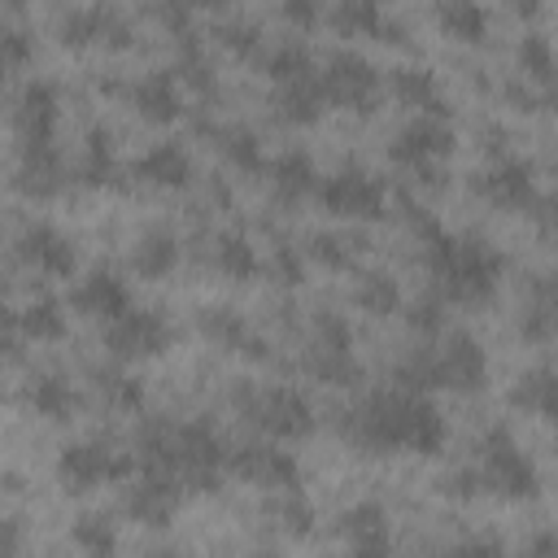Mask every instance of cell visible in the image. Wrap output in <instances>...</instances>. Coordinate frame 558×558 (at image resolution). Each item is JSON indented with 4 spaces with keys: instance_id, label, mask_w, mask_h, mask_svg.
Returning <instances> with one entry per match:
<instances>
[{
    "instance_id": "cell-1",
    "label": "cell",
    "mask_w": 558,
    "mask_h": 558,
    "mask_svg": "<svg viewBox=\"0 0 558 558\" xmlns=\"http://www.w3.org/2000/svg\"><path fill=\"white\" fill-rule=\"evenodd\" d=\"M340 436L362 453H440L445 445V418L427 401V392L410 388H384L362 397L353 410L340 414Z\"/></svg>"
},
{
    "instance_id": "cell-2",
    "label": "cell",
    "mask_w": 558,
    "mask_h": 558,
    "mask_svg": "<svg viewBox=\"0 0 558 558\" xmlns=\"http://www.w3.org/2000/svg\"><path fill=\"white\" fill-rule=\"evenodd\" d=\"M423 257H427V270L440 288L445 301H458V305H480L493 296L497 279H501V253L475 235H427L423 240Z\"/></svg>"
},
{
    "instance_id": "cell-3",
    "label": "cell",
    "mask_w": 558,
    "mask_h": 558,
    "mask_svg": "<svg viewBox=\"0 0 558 558\" xmlns=\"http://www.w3.org/2000/svg\"><path fill=\"white\" fill-rule=\"evenodd\" d=\"M484 379H488V357L466 331H453L440 344L410 349L405 362H397V371H392V384L410 388V392H427V388L475 392Z\"/></svg>"
},
{
    "instance_id": "cell-4",
    "label": "cell",
    "mask_w": 558,
    "mask_h": 558,
    "mask_svg": "<svg viewBox=\"0 0 558 558\" xmlns=\"http://www.w3.org/2000/svg\"><path fill=\"white\" fill-rule=\"evenodd\" d=\"M480 493H497L510 501H527L541 493V475L532 466V458L514 445V436L506 427H488L475 445V462H471Z\"/></svg>"
},
{
    "instance_id": "cell-5",
    "label": "cell",
    "mask_w": 558,
    "mask_h": 558,
    "mask_svg": "<svg viewBox=\"0 0 558 558\" xmlns=\"http://www.w3.org/2000/svg\"><path fill=\"white\" fill-rule=\"evenodd\" d=\"M235 410L257 423L262 432L270 436H305L314 427V405L305 401V392L279 384V388H248V384H235L231 392Z\"/></svg>"
},
{
    "instance_id": "cell-6",
    "label": "cell",
    "mask_w": 558,
    "mask_h": 558,
    "mask_svg": "<svg viewBox=\"0 0 558 558\" xmlns=\"http://www.w3.org/2000/svg\"><path fill=\"white\" fill-rule=\"evenodd\" d=\"M227 471V445L209 423H174V466L170 475L183 493H214Z\"/></svg>"
},
{
    "instance_id": "cell-7",
    "label": "cell",
    "mask_w": 558,
    "mask_h": 558,
    "mask_svg": "<svg viewBox=\"0 0 558 558\" xmlns=\"http://www.w3.org/2000/svg\"><path fill=\"white\" fill-rule=\"evenodd\" d=\"M131 466H135V458H126L109 440H78V445H65L57 458V475L70 493H87L105 480H122Z\"/></svg>"
},
{
    "instance_id": "cell-8",
    "label": "cell",
    "mask_w": 558,
    "mask_h": 558,
    "mask_svg": "<svg viewBox=\"0 0 558 558\" xmlns=\"http://www.w3.org/2000/svg\"><path fill=\"white\" fill-rule=\"evenodd\" d=\"M323 78V92L327 100L344 105V109H357V113H371L375 109V96H379V70L353 52V48H336L327 57V70L318 74Z\"/></svg>"
},
{
    "instance_id": "cell-9",
    "label": "cell",
    "mask_w": 558,
    "mask_h": 558,
    "mask_svg": "<svg viewBox=\"0 0 558 558\" xmlns=\"http://www.w3.org/2000/svg\"><path fill=\"white\" fill-rule=\"evenodd\" d=\"M449 153H453V131H449V122H445V118H427V113H418L414 122H405V126L392 135V144H388V157H392L397 166L418 170L423 179H436V161L449 157Z\"/></svg>"
},
{
    "instance_id": "cell-10",
    "label": "cell",
    "mask_w": 558,
    "mask_h": 558,
    "mask_svg": "<svg viewBox=\"0 0 558 558\" xmlns=\"http://www.w3.org/2000/svg\"><path fill=\"white\" fill-rule=\"evenodd\" d=\"M170 344V323L157 310H126L113 323H105V349L118 362H135V357H153Z\"/></svg>"
},
{
    "instance_id": "cell-11",
    "label": "cell",
    "mask_w": 558,
    "mask_h": 558,
    "mask_svg": "<svg viewBox=\"0 0 558 558\" xmlns=\"http://www.w3.org/2000/svg\"><path fill=\"white\" fill-rule=\"evenodd\" d=\"M318 201H323V209H331L340 218H379L384 214V183L357 166H344L318 183Z\"/></svg>"
},
{
    "instance_id": "cell-12",
    "label": "cell",
    "mask_w": 558,
    "mask_h": 558,
    "mask_svg": "<svg viewBox=\"0 0 558 558\" xmlns=\"http://www.w3.org/2000/svg\"><path fill=\"white\" fill-rule=\"evenodd\" d=\"M13 131H17V153L52 148V131H57V87H52L48 78L22 83L17 105H13Z\"/></svg>"
},
{
    "instance_id": "cell-13",
    "label": "cell",
    "mask_w": 558,
    "mask_h": 558,
    "mask_svg": "<svg viewBox=\"0 0 558 558\" xmlns=\"http://www.w3.org/2000/svg\"><path fill=\"white\" fill-rule=\"evenodd\" d=\"M227 471H235L248 484H262L266 493L296 488V462H292V453H283L275 445H257V440L231 445L227 449Z\"/></svg>"
},
{
    "instance_id": "cell-14",
    "label": "cell",
    "mask_w": 558,
    "mask_h": 558,
    "mask_svg": "<svg viewBox=\"0 0 558 558\" xmlns=\"http://www.w3.org/2000/svg\"><path fill=\"white\" fill-rule=\"evenodd\" d=\"M17 257L48 279H65L74 270V244L52 222H26L17 231Z\"/></svg>"
},
{
    "instance_id": "cell-15",
    "label": "cell",
    "mask_w": 558,
    "mask_h": 558,
    "mask_svg": "<svg viewBox=\"0 0 558 558\" xmlns=\"http://www.w3.org/2000/svg\"><path fill=\"white\" fill-rule=\"evenodd\" d=\"M179 501H183V484L170 475H157V471H140V480L126 488V514L148 523V527L170 523Z\"/></svg>"
},
{
    "instance_id": "cell-16",
    "label": "cell",
    "mask_w": 558,
    "mask_h": 558,
    "mask_svg": "<svg viewBox=\"0 0 558 558\" xmlns=\"http://www.w3.org/2000/svg\"><path fill=\"white\" fill-rule=\"evenodd\" d=\"M57 31H61L65 44H92V39L113 44V48L131 44V22H126L118 9H105V4H87V9H70V13H61Z\"/></svg>"
},
{
    "instance_id": "cell-17",
    "label": "cell",
    "mask_w": 558,
    "mask_h": 558,
    "mask_svg": "<svg viewBox=\"0 0 558 558\" xmlns=\"http://www.w3.org/2000/svg\"><path fill=\"white\" fill-rule=\"evenodd\" d=\"M475 192L484 201L501 205V209H532V201H536V192H532V166L527 161H514V157L493 161L488 170L475 174Z\"/></svg>"
},
{
    "instance_id": "cell-18",
    "label": "cell",
    "mask_w": 558,
    "mask_h": 558,
    "mask_svg": "<svg viewBox=\"0 0 558 558\" xmlns=\"http://www.w3.org/2000/svg\"><path fill=\"white\" fill-rule=\"evenodd\" d=\"M74 310L78 314H92V318H105V323H113L118 314H126L131 310V296H126V283L113 275V270H105V266H96V270H87L83 279H78V288H74Z\"/></svg>"
},
{
    "instance_id": "cell-19",
    "label": "cell",
    "mask_w": 558,
    "mask_h": 558,
    "mask_svg": "<svg viewBox=\"0 0 558 558\" xmlns=\"http://www.w3.org/2000/svg\"><path fill=\"white\" fill-rule=\"evenodd\" d=\"M201 331L214 340V344H222V349H231V353H244V357H270V349H266V340L244 323V314H235V310H227V305H209V310H201Z\"/></svg>"
},
{
    "instance_id": "cell-20",
    "label": "cell",
    "mask_w": 558,
    "mask_h": 558,
    "mask_svg": "<svg viewBox=\"0 0 558 558\" xmlns=\"http://www.w3.org/2000/svg\"><path fill=\"white\" fill-rule=\"evenodd\" d=\"M126 96H131V105L148 118V122H174L179 118V83H174V74H166V70H148V74H140L131 87H126Z\"/></svg>"
},
{
    "instance_id": "cell-21",
    "label": "cell",
    "mask_w": 558,
    "mask_h": 558,
    "mask_svg": "<svg viewBox=\"0 0 558 558\" xmlns=\"http://www.w3.org/2000/svg\"><path fill=\"white\" fill-rule=\"evenodd\" d=\"M266 174H270V192H275L279 205H296V201L314 196L318 183H323L318 170H314V161H310L305 153H279V157L266 166Z\"/></svg>"
},
{
    "instance_id": "cell-22",
    "label": "cell",
    "mask_w": 558,
    "mask_h": 558,
    "mask_svg": "<svg viewBox=\"0 0 558 558\" xmlns=\"http://www.w3.org/2000/svg\"><path fill=\"white\" fill-rule=\"evenodd\" d=\"M131 174L140 179V183H157V187H183L187 179H192V157H187V148L183 144H174V140H166V144H153L135 166H131Z\"/></svg>"
},
{
    "instance_id": "cell-23",
    "label": "cell",
    "mask_w": 558,
    "mask_h": 558,
    "mask_svg": "<svg viewBox=\"0 0 558 558\" xmlns=\"http://www.w3.org/2000/svg\"><path fill=\"white\" fill-rule=\"evenodd\" d=\"M13 183L26 192V196H57L65 187V161L52 148H31V153H17V174Z\"/></svg>"
},
{
    "instance_id": "cell-24",
    "label": "cell",
    "mask_w": 558,
    "mask_h": 558,
    "mask_svg": "<svg viewBox=\"0 0 558 558\" xmlns=\"http://www.w3.org/2000/svg\"><path fill=\"white\" fill-rule=\"evenodd\" d=\"M270 105H275V113H279L283 122L305 126V122H314V118L323 113V105H327L323 78H318V74H301V78H292V83H279Z\"/></svg>"
},
{
    "instance_id": "cell-25",
    "label": "cell",
    "mask_w": 558,
    "mask_h": 558,
    "mask_svg": "<svg viewBox=\"0 0 558 558\" xmlns=\"http://www.w3.org/2000/svg\"><path fill=\"white\" fill-rule=\"evenodd\" d=\"M510 405L536 418H558V366H532L527 375H519L510 388Z\"/></svg>"
},
{
    "instance_id": "cell-26",
    "label": "cell",
    "mask_w": 558,
    "mask_h": 558,
    "mask_svg": "<svg viewBox=\"0 0 558 558\" xmlns=\"http://www.w3.org/2000/svg\"><path fill=\"white\" fill-rule=\"evenodd\" d=\"M22 397H26V405H31L35 414H44V418H52V423L70 418V414H74V405H78V397H74L70 379H61V375H52V371L31 375V379H26V388H22Z\"/></svg>"
},
{
    "instance_id": "cell-27",
    "label": "cell",
    "mask_w": 558,
    "mask_h": 558,
    "mask_svg": "<svg viewBox=\"0 0 558 558\" xmlns=\"http://www.w3.org/2000/svg\"><path fill=\"white\" fill-rule=\"evenodd\" d=\"M392 92L405 100V105H414V109H423L427 118H445V100H440V83H436V74L427 70V65H397L392 70Z\"/></svg>"
},
{
    "instance_id": "cell-28",
    "label": "cell",
    "mask_w": 558,
    "mask_h": 558,
    "mask_svg": "<svg viewBox=\"0 0 558 558\" xmlns=\"http://www.w3.org/2000/svg\"><path fill=\"white\" fill-rule=\"evenodd\" d=\"M201 131H209V140L218 144V153H222L235 170H244V174L262 170V144H257V135H253L248 126H240V122H227V126L201 122Z\"/></svg>"
},
{
    "instance_id": "cell-29",
    "label": "cell",
    "mask_w": 558,
    "mask_h": 558,
    "mask_svg": "<svg viewBox=\"0 0 558 558\" xmlns=\"http://www.w3.org/2000/svg\"><path fill=\"white\" fill-rule=\"evenodd\" d=\"M174 262H179V240H174L170 231H144V235L135 240V248H131V266H135V275H144V279L170 275Z\"/></svg>"
},
{
    "instance_id": "cell-30",
    "label": "cell",
    "mask_w": 558,
    "mask_h": 558,
    "mask_svg": "<svg viewBox=\"0 0 558 558\" xmlns=\"http://www.w3.org/2000/svg\"><path fill=\"white\" fill-rule=\"evenodd\" d=\"M305 371L323 384H336V388H349V384L362 379V366H357L353 349H327V344H314V340L305 349Z\"/></svg>"
},
{
    "instance_id": "cell-31",
    "label": "cell",
    "mask_w": 558,
    "mask_h": 558,
    "mask_svg": "<svg viewBox=\"0 0 558 558\" xmlns=\"http://www.w3.org/2000/svg\"><path fill=\"white\" fill-rule=\"evenodd\" d=\"M9 323L26 336V340H61L65 336V314L52 296H35L26 310H9Z\"/></svg>"
},
{
    "instance_id": "cell-32",
    "label": "cell",
    "mask_w": 558,
    "mask_h": 558,
    "mask_svg": "<svg viewBox=\"0 0 558 558\" xmlns=\"http://www.w3.org/2000/svg\"><path fill=\"white\" fill-rule=\"evenodd\" d=\"M257 61H262V70H266L275 83H292V78H301V74H314V57H310V48H305L301 39H279V44L262 48Z\"/></svg>"
},
{
    "instance_id": "cell-33",
    "label": "cell",
    "mask_w": 558,
    "mask_h": 558,
    "mask_svg": "<svg viewBox=\"0 0 558 558\" xmlns=\"http://www.w3.org/2000/svg\"><path fill=\"white\" fill-rule=\"evenodd\" d=\"M78 179L92 183V187L118 183V161H113V144H109V131H105V126H92V131H87L83 161H78Z\"/></svg>"
},
{
    "instance_id": "cell-34",
    "label": "cell",
    "mask_w": 558,
    "mask_h": 558,
    "mask_svg": "<svg viewBox=\"0 0 558 558\" xmlns=\"http://www.w3.org/2000/svg\"><path fill=\"white\" fill-rule=\"evenodd\" d=\"M70 541L87 558H113V549H118V532H113L109 514H100V510H83L74 519V527H70Z\"/></svg>"
},
{
    "instance_id": "cell-35",
    "label": "cell",
    "mask_w": 558,
    "mask_h": 558,
    "mask_svg": "<svg viewBox=\"0 0 558 558\" xmlns=\"http://www.w3.org/2000/svg\"><path fill=\"white\" fill-rule=\"evenodd\" d=\"M353 301L366 310V314H397L401 310V288L392 275L384 270H362L357 283H353Z\"/></svg>"
},
{
    "instance_id": "cell-36",
    "label": "cell",
    "mask_w": 558,
    "mask_h": 558,
    "mask_svg": "<svg viewBox=\"0 0 558 558\" xmlns=\"http://www.w3.org/2000/svg\"><path fill=\"white\" fill-rule=\"evenodd\" d=\"M92 379H96V392L105 397V405H113V410H140L144 405V384L131 371H122V366H96Z\"/></svg>"
},
{
    "instance_id": "cell-37",
    "label": "cell",
    "mask_w": 558,
    "mask_h": 558,
    "mask_svg": "<svg viewBox=\"0 0 558 558\" xmlns=\"http://www.w3.org/2000/svg\"><path fill=\"white\" fill-rule=\"evenodd\" d=\"M266 510H270V519H275L283 532H292V536H305V532L314 527V506L305 501L301 488H279V493H270V497H266Z\"/></svg>"
},
{
    "instance_id": "cell-38",
    "label": "cell",
    "mask_w": 558,
    "mask_h": 558,
    "mask_svg": "<svg viewBox=\"0 0 558 558\" xmlns=\"http://www.w3.org/2000/svg\"><path fill=\"white\" fill-rule=\"evenodd\" d=\"M214 266L222 275H231V279H253L257 275V253L240 231H222L214 240Z\"/></svg>"
},
{
    "instance_id": "cell-39",
    "label": "cell",
    "mask_w": 558,
    "mask_h": 558,
    "mask_svg": "<svg viewBox=\"0 0 558 558\" xmlns=\"http://www.w3.org/2000/svg\"><path fill=\"white\" fill-rule=\"evenodd\" d=\"M340 532H344L349 545H357V541H388V514H384L379 501H357V506H349L340 514Z\"/></svg>"
},
{
    "instance_id": "cell-40",
    "label": "cell",
    "mask_w": 558,
    "mask_h": 558,
    "mask_svg": "<svg viewBox=\"0 0 558 558\" xmlns=\"http://www.w3.org/2000/svg\"><path fill=\"white\" fill-rule=\"evenodd\" d=\"M436 17H440L445 35L466 39V44L484 39V26H488V13H484L480 4H471V0H449V4H440V9H436Z\"/></svg>"
},
{
    "instance_id": "cell-41",
    "label": "cell",
    "mask_w": 558,
    "mask_h": 558,
    "mask_svg": "<svg viewBox=\"0 0 558 558\" xmlns=\"http://www.w3.org/2000/svg\"><path fill=\"white\" fill-rule=\"evenodd\" d=\"M331 22L340 26V31H349V35H375V39H384V26H388V13L379 9V4H371V0H344V4H336L331 9Z\"/></svg>"
},
{
    "instance_id": "cell-42",
    "label": "cell",
    "mask_w": 558,
    "mask_h": 558,
    "mask_svg": "<svg viewBox=\"0 0 558 558\" xmlns=\"http://www.w3.org/2000/svg\"><path fill=\"white\" fill-rule=\"evenodd\" d=\"M514 57H519V70H523L527 78H536V83H554L558 61H554V48H549L545 35H523L519 48H514Z\"/></svg>"
},
{
    "instance_id": "cell-43",
    "label": "cell",
    "mask_w": 558,
    "mask_h": 558,
    "mask_svg": "<svg viewBox=\"0 0 558 558\" xmlns=\"http://www.w3.org/2000/svg\"><path fill=\"white\" fill-rule=\"evenodd\" d=\"M305 253H310L318 266H327V270H349V266H353L349 240H340V235H331V231H314V235L305 240Z\"/></svg>"
},
{
    "instance_id": "cell-44",
    "label": "cell",
    "mask_w": 558,
    "mask_h": 558,
    "mask_svg": "<svg viewBox=\"0 0 558 558\" xmlns=\"http://www.w3.org/2000/svg\"><path fill=\"white\" fill-rule=\"evenodd\" d=\"M26 57H31V35L22 26H4L0 31V61H4V70H22Z\"/></svg>"
},
{
    "instance_id": "cell-45",
    "label": "cell",
    "mask_w": 558,
    "mask_h": 558,
    "mask_svg": "<svg viewBox=\"0 0 558 558\" xmlns=\"http://www.w3.org/2000/svg\"><path fill=\"white\" fill-rule=\"evenodd\" d=\"M405 323H410L414 331L432 336V331L440 327V296H418V301H410V305H405Z\"/></svg>"
},
{
    "instance_id": "cell-46",
    "label": "cell",
    "mask_w": 558,
    "mask_h": 558,
    "mask_svg": "<svg viewBox=\"0 0 558 558\" xmlns=\"http://www.w3.org/2000/svg\"><path fill=\"white\" fill-rule=\"evenodd\" d=\"M445 558H510V554L497 536H471V541H458L453 549H445Z\"/></svg>"
},
{
    "instance_id": "cell-47",
    "label": "cell",
    "mask_w": 558,
    "mask_h": 558,
    "mask_svg": "<svg viewBox=\"0 0 558 558\" xmlns=\"http://www.w3.org/2000/svg\"><path fill=\"white\" fill-rule=\"evenodd\" d=\"M214 35L222 39V44H231L235 52H257V26H248V22H222V26H214Z\"/></svg>"
},
{
    "instance_id": "cell-48",
    "label": "cell",
    "mask_w": 558,
    "mask_h": 558,
    "mask_svg": "<svg viewBox=\"0 0 558 558\" xmlns=\"http://www.w3.org/2000/svg\"><path fill=\"white\" fill-rule=\"evenodd\" d=\"M270 275H275L279 283H301V253H296L292 244H275V253H270Z\"/></svg>"
},
{
    "instance_id": "cell-49",
    "label": "cell",
    "mask_w": 558,
    "mask_h": 558,
    "mask_svg": "<svg viewBox=\"0 0 558 558\" xmlns=\"http://www.w3.org/2000/svg\"><path fill=\"white\" fill-rule=\"evenodd\" d=\"M532 305L549 318V327H554V336H558V270H554V275H545V279L532 288Z\"/></svg>"
},
{
    "instance_id": "cell-50",
    "label": "cell",
    "mask_w": 558,
    "mask_h": 558,
    "mask_svg": "<svg viewBox=\"0 0 558 558\" xmlns=\"http://www.w3.org/2000/svg\"><path fill=\"white\" fill-rule=\"evenodd\" d=\"M440 493H445V497H471V493H480V480H475L471 466H458V471H449V475L440 480Z\"/></svg>"
},
{
    "instance_id": "cell-51",
    "label": "cell",
    "mask_w": 558,
    "mask_h": 558,
    "mask_svg": "<svg viewBox=\"0 0 558 558\" xmlns=\"http://www.w3.org/2000/svg\"><path fill=\"white\" fill-rule=\"evenodd\" d=\"M527 214H532L545 231H558V187H554V192H545V196H536Z\"/></svg>"
},
{
    "instance_id": "cell-52",
    "label": "cell",
    "mask_w": 558,
    "mask_h": 558,
    "mask_svg": "<svg viewBox=\"0 0 558 558\" xmlns=\"http://www.w3.org/2000/svg\"><path fill=\"white\" fill-rule=\"evenodd\" d=\"M523 558H558V527H541V532H532Z\"/></svg>"
},
{
    "instance_id": "cell-53",
    "label": "cell",
    "mask_w": 558,
    "mask_h": 558,
    "mask_svg": "<svg viewBox=\"0 0 558 558\" xmlns=\"http://www.w3.org/2000/svg\"><path fill=\"white\" fill-rule=\"evenodd\" d=\"M283 17H292V22L310 26V22L318 17V4H314V0H288V4H283Z\"/></svg>"
},
{
    "instance_id": "cell-54",
    "label": "cell",
    "mask_w": 558,
    "mask_h": 558,
    "mask_svg": "<svg viewBox=\"0 0 558 558\" xmlns=\"http://www.w3.org/2000/svg\"><path fill=\"white\" fill-rule=\"evenodd\" d=\"M344 558H392V554H388V541H357L349 545Z\"/></svg>"
},
{
    "instance_id": "cell-55",
    "label": "cell",
    "mask_w": 558,
    "mask_h": 558,
    "mask_svg": "<svg viewBox=\"0 0 558 558\" xmlns=\"http://www.w3.org/2000/svg\"><path fill=\"white\" fill-rule=\"evenodd\" d=\"M545 100H554V105H558V87H549V92H545Z\"/></svg>"
},
{
    "instance_id": "cell-56",
    "label": "cell",
    "mask_w": 558,
    "mask_h": 558,
    "mask_svg": "<svg viewBox=\"0 0 558 558\" xmlns=\"http://www.w3.org/2000/svg\"><path fill=\"white\" fill-rule=\"evenodd\" d=\"M4 558H17V549H4Z\"/></svg>"
},
{
    "instance_id": "cell-57",
    "label": "cell",
    "mask_w": 558,
    "mask_h": 558,
    "mask_svg": "<svg viewBox=\"0 0 558 558\" xmlns=\"http://www.w3.org/2000/svg\"><path fill=\"white\" fill-rule=\"evenodd\" d=\"M161 558H179V554H161Z\"/></svg>"
},
{
    "instance_id": "cell-58",
    "label": "cell",
    "mask_w": 558,
    "mask_h": 558,
    "mask_svg": "<svg viewBox=\"0 0 558 558\" xmlns=\"http://www.w3.org/2000/svg\"><path fill=\"white\" fill-rule=\"evenodd\" d=\"M554 453H558V445H554Z\"/></svg>"
},
{
    "instance_id": "cell-59",
    "label": "cell",
    "mask_w": 558,
    "mask_h": 558,
    "mask_svg": "<svg viewBox=\"0 0 558 558\" xmlns=\"http://www.w3.org/2000/svg\"><path fill=\"white\" fill-rule=\"evenodd\" d=\"M262 558H270V554H262Z\"/></svg>"
}]
</instances>
